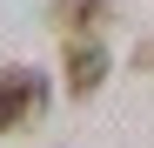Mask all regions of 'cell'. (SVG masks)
<instances>
[{"instance_id": "cell-2", "label": "cell", "mask_w": 154, "mask_h": 148, "mask_svg": "<svg viewBox=\"0 0 154 148\" xmlns=\"http://www.w3.org/2000/svg\"><path fill=\"white\" fill-rule=\"evenodd\" d=\"M60 74H67V94H74V101L100 94V81H107V47H100V40H67L60 47Z\"/></svg>"}, {"instance_id": "cell-1", "label": "cell", "mask_w": 154, "mask_h": 148, "mask_svg": "<svg viewBox=\"0 0 154 148\" xmlns=\"http://www.w3.org/2000/svg\"><path fill=\"white\" fill-rule=\"evenodd\" d=\"M47 101H54V81L40 67H0V135H20L27 121H40Z\"/></svg>"}, {"instance_id": "cell-3", "label": "cell", "mask_w": 154, "mask_h": 148, "mask_svg": "<svg viewBox=\"0 0 154 148\" xmlns=\"http://www.w3.org/2000/svg\"><path fill=\"white\" fill-rule=\"evenodd\" d=\"M134 67H141V74H154V34H147V40H134Z\"/></svg>"}]
</instances>
